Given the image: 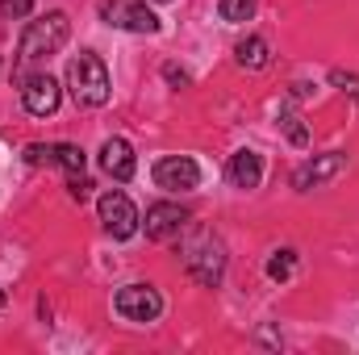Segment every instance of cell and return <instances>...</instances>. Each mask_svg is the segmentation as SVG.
<instances>
[{
  "label": "cell",
  "mask_w": 359,
  "mask_h": 355,
  "mask_svg": "<svg viewBox=\"0 0 359 355\" xmlns=\"http://www.w3.org/2000/svg\"><path fill=\"white\" fill-rule=\"evenodd\" d=\"M67 34H72L67 13H46V17L29 21L25 34H21V42H17V67H29V63H42L50 55H59L63 42H67Z\"/></svg>",
  "instance_id": "6da1fadb"
},
{
  "label": "cell",
  "mask_w": 359,
  "mask_h": 355,
  "mask_svg": "<svg viewBox=\"0 0 359 355\" xmlns=\"http://www.w3.org/2000/svg\"><path fill=\"white\" fill-rule=\"evenodd\" d=\"M67 88L76 96V105H88V109L109 100V72H104V63L92 51H80L67 63Z\"/></svg>",
  "instance_id": "7a4b0ae2"
},
{
  "label": "cell",
  "mask_w": 359,
  "mask_h": 355,
  "mask_svg": "<svg viewBox=\"0 0 359 355\" xmlns=\"http://www.w3.org/2000/svg\"><path fill=\"white\" fill-rule=\"evenodd\" d=\"M184 267L196 284H222V272H226V247L213 239V234H192V243L184 247Z\"/></svg>",
  "instance_id": "3957f363"
},
{
  "label": "cell",
  "mask_w": 359,
  "mask_h": 355,
  "mask_svg": "<svg viewBox=\"0 0 359 355\" xmlns=\"http://www.w3.org/2000/svg\"><path fill=\"white\" fill-rule=\"evenodd\" d=\"M96 213H100V226H104L117 243H126V239H134V234H138V209H134V201H130L126 192H117V188L100 192Z\"/></svg>",
  "instance_id": "277c9868"
},
{
  "label": "cell",
  "mask_w": 359,
  "mask_h": 355,
  "mask_svg": "<svg viewBox=\"0 0 359 355\" xmlns=\"http://www.w3.org/2000/svg\"><path fill=\"white\" fill-rule=\"evenodd\" d=\"M113 309H117L126 322H155V318L163 314V297H159V288H151V284H126V288H117Z\"/></svg>",
  "instance_id": "5b68a950"
},
{
  "label": "cell",
  "mask_w": 359,
  "mask_h": 355,
  "mask_svg": "<svg viewBox=\"0 0 359 355\" xmlns=\"http://www.w3.org/2000/svg\"><path fill=\"white\" fill-rule=\"evenodd\" d=\"M104 21L117 25V29H130V34H155L159 29V17L147 8V0H104Z\"/></svg>",
  "instance_id": "8992f818"
},
{
  "label": "cell",
  "mask_w": 359,
  "mask_h": 355,
  "mask_svg": "<svg viewBox=\"0 0 359 355\" xmlns=\"http://www.w3.org/2000/svg\"><path fill=\"white\" fill-rule=\"evenodd\" d=\"M151 176H155L159 188H168V192H192V188L201 184V168H196V159H188V155H163Z\"/></svg>",
  "instance_id": "52a82bcc"
},
{
  "label": "cell",
  "mask_w": 359,
  "mask_h": 355,
  "mask_svg": "<svg viewBox=\"0 0 359 355\" xmlns=\"http://www.w3.org/2000/svg\"><path fill=\"white\" fill-rule=\"evenodd\" d=\"M59 100H63V92H59V84H55V76L34 72V76L21 80V105H25L34 117H50V113L59 109Z\"/></svg>",
  "instance_id": "ba28073f"
},
{
  "label": "cell",
  "mask_w": 359,
  "mask_h": 355,
  "mask_svg": "<svg viewBox=\"0 0 359 355\" xmlns=\"http://www.w3.org/2000/svg\"><path fill=\"white\" fill-rule=\"evenodd\" d=\"M343 168H347V155H343V151L318 155V159H309V163H301V168L292 172V188H297V192H313V188L330 184L334 176H343Z\"/></svg>",
  "instance_id": "9c48e42d"
},
{
  "label": "cell",
  "mask_w": 359,
  "mask_h": 355,
  "mask_svg": "<svg viewBox=\"0 0 359 355\" xmlns=\"http://www.w3.org/2000/svg\"><path fill=\"white\" fill-rule=\"evenodd\" d=\"M188 226V213L172 205V201H159V205H151L147 209V222H142V230H147V239H155V243H168V239H180V230Z\"/></svg>",
  "instance_id": "30bf717a"
},
{
  "label": "cell",
  "mask_w": 359,
  "mask_h": 355,
  "mask_svg": "<svg viewBox=\"0 0 359 355\" xmlns=\"http://www.w3.org/2000/svg\"><path fill=\"white\" fill-rule=\"evenodd\" d=\"M134 147L126 142V138H104L100 142V172L104 176H113L117 184H126V180H134Z\"/></svg>",
  "instance_id": "8fae6325"
},
{
  "label": "cell",
  "mask_w": 359,
  "mask_h": 355,
  "mask_svg": "<svg viewBox=\"0 0 359 355\" xmlns=\"http://www.w3.org/2000/svg\"><path fill=\"white\" fill-rule=\"evenodd\" d=\"M226 176H230V184H234V188L251 192V188H259V180H264V159H259L255 151H234V155H230Z\"/></svg>",
  "instance_id": "7c38bea8"
},
{
  "label": "cell",
  "mask_w": 359,
  "mask_h": 355,
  "mask_svg": "<svg viewBox=\"0 0 359 355\" xmlns=\"http://www.w3.org/2000/svg\"><path fill=\"white\" fill-rule=\"evenodd\" d=\"M234 55H238V67H247V72H264L271 59L268 42L259 38V34H251V38H243L238 46H234Z\"/></svg>",
  "instance_id": "4fadbf2b"
},
{
  "label": "cell",
  "mask_w": 359,
  "mask_h": 355,
  "mask_svg": "<svg viewBox=\"0 0 359 355\" xmlns=\"http://www.w3.org/2000/svg\"><path fill=\"white\" fill-rule=\"evenodd\" d=\"M55 163H59L67 176H84V163H88V155H84L76 142H55Z\"/></svg>",
  "instance_id": "5bb4252c"
},
{
  "label": "cell",
  "mask_w": 359,
  "mask_h": 355,
  "mask_svg": "<svg viewBox=\"0 0 359 355\" xmlns=\"http://www.w3.org/2000/svg\"><path fill=\"white\" fill-rule=\"evenodd\" d=\"M255 4L259 0H217V13H222V21H251L255 17Z\"/></svg>",
  "instance_id": "9a60e30c"
},
{
  "label": "cell",
  "mask_w": 359,
  "mask_h": 355,
  "mask_svg": "<svg viewBox=\"0 0 359 355\" xmlns=\"http://www.w3.org/2000/svg\"><path fill=\"white\" fill-rule=\"evenodd\" d=\"M292 272H297V251H288V247H284V251H276V255L268 260V276H271V280H288Z\"/></svg>",
  "instance_id": "2e32d148"
},
{
  "label": "cell",
  "mask_w": 359,
  "mask_h": 355,
  "mask_svg": "<svg viewBox=\"0 0 359 355\" xmlns=\"http://www.w3.org/2000/svg\"><path fill=\"white\" fill-rule=\"evenodd\" d=\"M280 126H284V134H288V142H292V147H305V142H309V130H305V121H301L292 109H284V113H280Z\"/></svg>",
  "instance_id": "e0dca14e"
},
{
  "label": "cell",
  "mask_w": 359,
  "mask_h": 355,
  "mask_svg": "<svg viewBox=\"0 0 359 355\" xmlns=\"http://www.w3.org/2000/svg\"><path fill=\"white\" fill-rule=\"evenodd\" d=\"M29 13H34V0H0V17H8V21H21Z\"/></svg>",
  "instance_id": "ac0fdd59"
},
{
  "label": "cell",
  "mask_w": 359,
  "mask_h": 355,
  "mask_svg": "<svg viewBox=\"0 0 359 355\" xmlns=\"http://www.w3.org/2000/svg\"><path fill=\"white\" fill-rule=\"evenodd\" d=\"M330 84H334V88H343L351 100H359V76H355V72H330Z\"/></svg>",
  "instance_id": "d6986e66"
},
{
  "label": "cell",
  "mask_w": 359,
  "mask_h": 355,
  "mask_svg": "<svg viewBox=\"0 0 359 355\" xmlns=\"http://www.w3.org/2000/svg\"><path fill=\"white\" fill-rule=\"evenodd\" d=\"M25 163H55V147H42V142H29L25 147Z\"/></svg>",
  "instance_id": "ffe728a7"
},
{
  "label": "cell",
  "mask_w": 359,
  "mask_h": 355,
  "mask_svg": "<svg viewBox=\"0 0 359 355\" xmlns=\"http://www.w3.org/2000/svg\"><path fill=\"white\" fill-rule=\"evenodd\" d=\"M67 188H72V201H88V196H92V180L88 176H72Z\"/></svg>",
  "instance_id": "44dd1931"
},
{
  "label": "cell",
  "mask_w": 359,
  "mask_h": 355,
  "mask_svg": "<svg viewBox=\"0 0 359 355\" xmlns=\"http://www.w3.org/2000/svg\"><path fill=\"white\" fill-rule=\"evenodd\" d=\"M163 76H168V84H176V88H184V84H188V72H180L176 63H168V67H163Z\"/></svg>",
  "instance_id": "7402d4cb"
},
{
  "label": "cell",
  "mask_w": 359,
  "mask_h": 355,
  "mask_svg": "<svg viewBox=\"0 0 359 355\" xmlns=\"http://www.w3.org/2000/svg\"><path fill=\"white\" fill-rule=\"evenodd\" d=\"M155 4H172V0H155Z\"/></svg>",
  "instance_id": "603a6c76"
}]
</instances>
